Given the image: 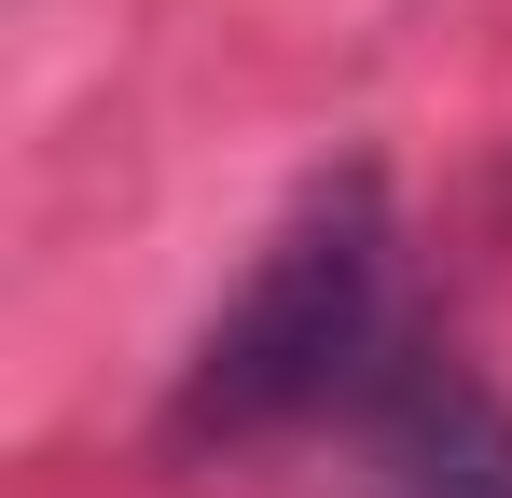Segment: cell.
Segmentation results:
<instances>
[{
    "label": "cell",
    "instance_id": "6da1fadb",
    "mask_svg": "<svg viewBox=\"0 0 512 498\" xmlns=\"http://www.w3.org/2000/svg\"><path fill=\"white\" fill-rule=\"evenodd\" d=\"M402 360V236H388V180L374 166H333L263 263L236 277V305L208 319V346L180 360L167 443L180 457H236V443H277L305 415H360Z\"/></svg>",
    "mask_w": 512,
    "mask_h": 498
},
{
    "label": "cell",
    "instance_id": "7a4b0ae2",
    "mask_svg": "<svg viewBox=\"0 0 512 498\" xmlns=\"http://www.w3.org/2000/svg\"><path fill=\"white\" fill-rule=\"evenodd\" d=\"M374 498H512V402L457 346H402L388 388L360 402Z\"/></svg>",
    "mask_w": 512,
    "mask_h": 498
}]
</instances>
